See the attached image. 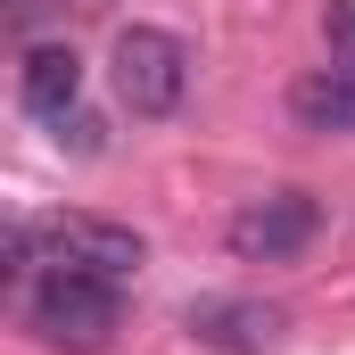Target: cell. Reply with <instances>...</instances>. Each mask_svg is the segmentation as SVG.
Instances as JSON below:
<instances>
[{
  "instance_id": "cell-1",
  "label": "cell",
  "mask_w": 355,
  "mask_h": 355,
  "mask_svg": "<svg viewBox=\"0 0 355 355\" xmlns=\"http://www.w3.org/2000/svg\"><path fill=\"white\" fill-rule=\"evenodd\" d=\"M25 322L67 355H99L124 322V281L83 272V265H42L25 281Z\"/></svg>"
},
{
  "instance_id": "cell-2",
  "label": "cell",
  "mask_w": 355,
  "mask_h": 355,
  "mask_svg": "<svg viewBox=\"0 0 355 355\" xmlns=\"http://www.w3.org/2000/svg\"><path fill=\"white\" fill-rule=\"evenodd\" d=\"M107 75H116V99L132 116H174L182 91H190V50L166 25H124L107 50Z\"/></svg>"
},
{
  "instance_id": "cell-3",
  "label": "cell",
  "mask_w": 355,
  "mask_h": 355,
  "mask_svg": "<svg viewBox=\"0 0 355 355\" xmlns=\"http://www.w3.org/2000/svg\"><path fill=\"white\" fill-rule=\"evenodd\" d=\"M314 232H322L314 190H265L232 215V257L240 265H289V257L314 248Z\"/></svg>"
},
{
  "instance_id": "cell-4",
  "label": "cell",
  "mask_w": 355,
  "mask_h": 355,
  "mask_svg": "<svg viewBox=\"0 0 355 355\" xmlns=\"http://www.w3.org/2000/svg\"><path fill=\"white\" fill-rule=\"evenodd\" d=\"M33 232H42L50 265H83V272H107V281H132L149 265V240L132 223H107V215H50Z\"/></svg>"
},
{
  "instance_id": "cell-5",
  "label": "cell",
  "mask_w": 355,
  "mask_h": 355,
  "mask_svg": "<svg viewBox=\"0 0 355 355\" xmlns=\"http://www.w3.org/2000/svg\"><path fill=\"white\" fill-rule=\"evenodd\" d=\"M17 99H25V116L67 124V116H75V99H83V58H75L67 42L25 50V67H17Z\"/></svg>"
},
{
  "instance_id": "cell-6",
  "label": "cell",
  "mask_w": 355,
  "mask_h": 355,
  "mask_svg": "<svg viewBox=\"0 0 355 355\" xmlns=\"http://www.w3.org/2000/svg\"><path fill=\"white\" fill-rule=\"evenodd\" d=\"M190 339L223 347V355H265L281 339V314L257 306V297H207V306H190Z\"/></svg>"
},
{
  "instance_id": "cell-7",
  "label": "cell",
  "mask_w": 355,
  "mask_h": 355,
  "mask_svg": "<svg viewBox=\"0 0 355 355\" xmlns=\"http://www.w3.org/2000/svg\"><path fill=\"white\" fill-rule=\"evenodd\" d=\"M289 116L297 132H355V75L347 67H314L289 83Z\"/></svg>"
},
{
  "instance_id": "cell-8",
  "label": "cell",
  "mask_w": 355,
  "mask_h": 355,
  "mask_svg": "<svg viewBox=\"0 0 355 355\" xmlns=\"http://www.w3.org/2000/svg\"><path fill=\"white\" fill-rule=\"evenodd\" d=\"M322 42H331V67L355 75V0H331L322 8Z\"/></svg>"
}]
</instances>
